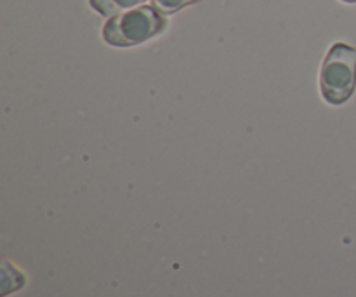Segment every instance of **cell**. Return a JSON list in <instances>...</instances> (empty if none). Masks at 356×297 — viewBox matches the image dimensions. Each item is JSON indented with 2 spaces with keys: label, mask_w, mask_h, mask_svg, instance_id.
Segmentation results:
<instances>
[{
  "label": "cell",
  "mask_w": 356,
  "mask_h": 297,
  "mask_svg": "<svg viewBox=\"0 0 356 297\" xmlns=\"http://www.w3.org/2000/svg\"><path fill=\"white\" fill-rule=\"evenodd\" d=\"M167 28V19L155 6H143L113 16L103 26V40L113 47H134L159 37Z\"/></svg>",
  "instance_id": "obj_2"
},
{
  "label": "cell",
  "mask_w": 356,
  "mask_h": 297,
  "mask_svg": "<svg viewBox=\"0 0 356 297\" xmlns=\"http://www.w3.org/2000/svg\"><path fill=\"white\" fill-rule=\"evenodd\" d=\"M146 2V0H89L90 7L101 16L113 17L117 16L120 10L131 9V7L139 6V3Z\"/></svg>",
  "instance_id": "obj_3"
},
{
  "label": "cell",
  "mask_w": 356,
  "mask_h": 297,
  "mask_svg": "<svg viewBox=\"0 0 356 297\" xmlns=\"http://www.w3.org/2000/svg\"><path fill=\"white\" fill-rule=\"evenodd\" d=\"M200 0H153V6L160 10L162 14H174L177 10L184 9L188 6L198 3Z\"/></svg>",
  "instance_id": "obj_4"
},
{
  "label": "cell",
  "mask_w": 356,
  "mask_h": 297,
  "mask_svg": "<svg viewBox=\"0 0 356 297\" xmlns=\"http://www.w3.org/2000/svg\"><path fill=\"white\" fill-rule=\"evenodd\" d=\"M356 90V47L336 42L320 68V94L330 106H343Z\"/></svg>",
  "instance_id": "obj_1"
},
{
  "label": "cell",
  "mask_w": 356,
  "mask_h": 297,
  "mask_svg": "<svg viewBox=\"0 0 356 297\" xmlns=\"http://www.w3.org/2000/svg\"><path fill=\"white\" fill-rule=\"evenodd\" d=\"M341 2H344V3H356V0H341Z\"/></svg>",
  "instance_id": "obj_5"
}]
</instances>
